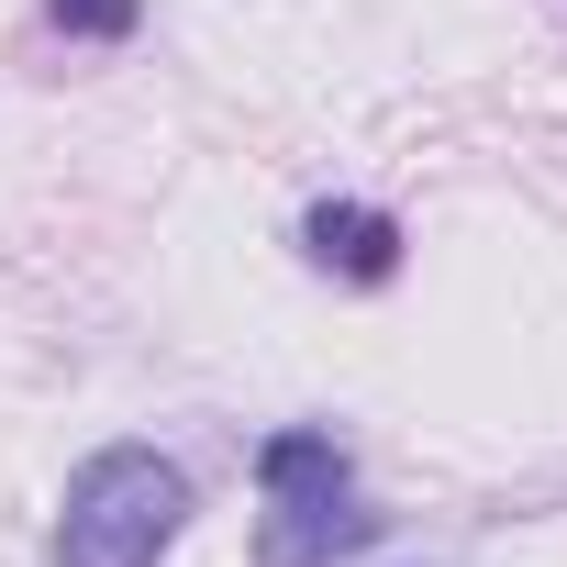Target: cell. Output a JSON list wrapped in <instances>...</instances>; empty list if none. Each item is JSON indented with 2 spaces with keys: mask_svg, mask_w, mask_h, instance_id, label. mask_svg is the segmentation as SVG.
<instances>
[{
  "mask_svg": "<svg viewBox=\"0 0 567 567\" xmlns=\"http://www.w3.org/2000/svg\"><path fill=\"white\" fill-rule=\"evenodd\" d=\"M189 523V467L156 456V445H101L79 478H68V512H56V567H156Z\"/></svg>",
  "mask_w": 567,
  "mask_h": 567,
  "instance_id": "6da1fadb",
  "label": "cell"
},
{
  "mask_svg": "<svg viewBox=\"0 0 567 567\" xmlns=\"http://www.w3.org/2000/svg\"><path fill=\"white\" fill-rule=\"evenodd\" d=\"M256 489H267V534H256V567H334L346 545H379V512L357 501V467L334 434L290 423L256 445Z\"/></svg>",
  "mask_w": 567,
  "mask_h": 567,
  "instance_id": "7a4b0ae2",
  "label": "cell"
},
{
  "mask_svg": "<svg viewBox=\"0 0 567 567\" xmlns=\"http://www.w3.org/2000/svg\"><path fill=\"white\" fill-rule=\"evenodd\" d=\"M301 256L379 290V278H401V223H390L379 200H312V212H301Z\"/></svg>",
  "mask_w": 567,
  "mask_h": 567,
  "instance_id": "3957f363",
  "label": "cell"
},
{
  "mask_svg": "<svg viewBox=\"0 0 567 567\" xmlns=\"http://www.w3.org/2000/svg\"><path fill=\"white\" fill-rule=\"evenodd\" d=\"M45 23L79 34V45H123V34L145 23V0H45Z\"/></svg>",
  "mask_w": 567,
  "mask_h": 567,
  "instance_id": "277c9868",
  "label": "cell"
}]
</instances>
